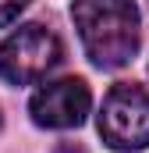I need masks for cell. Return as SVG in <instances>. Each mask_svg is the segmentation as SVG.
I'll return each mask as SVG.
<instances>
[{
    "instance_id": "cell-1",
    "label": "cell",
    "mask_w": 149,
    "mask_h": 153,
    "mask_svg": "<svg viewBox=\"0 0 149 153\" xmlns=\"http://www.w3.org/2000/svg\"><path fill=\"white\" fill-rule=\"evenodd\" d=\"M71 18L85 57L103 68H124L139 50V7L131 0H74Z\"/></svg>"
},
{
    "instance_id": "cell-2",
    "label": "cell",
    "mask_w": 149,
    "mask_h": 153,
    "mask_svg": "<svg viewBox=\"0 0 149 153\" xmlns=\"http://www.w3.org/2000/svg\"><path fill=\"white\" fill-rule=\"evenodd\" d=\"M60 57L64 46L57 32H50L39 22L18 25L0 46V78L11 85H36L60 64Z\"/></svg>"
},
{
    "instance_id": "cell-3",
    "label": "cell",
    "mask_w": 149,
    "mask_h": 153,
    "mask_svg": "<svg viewBox=\"0 0 149 153\" xmlns=\"http://www.w3.org/2000/svg\"><path fill=\"white\" fill-rule=\"evenodd\" d=\"M100 135L110 150L135 153L149 146V89L117 82L100 107Z\"/></svg>"
},
{
    "instance_id": "cell-4",
    "label": "cell",
    "mask_w": 149,
    "mask_h": 153,
    "mask_svg": "<svg viewBox=\"0 0 149 153\" xmlns=\"http://www.w3.org/2000/svg\"><path fill=\"white\" fill-rule=\"evenodd\" d=\"M92 107V93L82 78H57L39 85L29 100V114L39 128H78Z\"/></svg>"
},
{
    "instance_id": "cell-5",
    "label": "cell",
    "mask_w": 149,
    "mask_h": 153,
    "mask_svg": "<svg viewBox=\"0 0 149 153\" xmlns=\"http://www.w3.org/2000/svg\"><path fill=\"white\" fill-rule=\"evenodd\" d=\"M25 7H29V0H0V29L11 25V22H18V14Z\"/></svg>"
},
{
    "instance_id": "cell-6",
    "label": "cell",
    "mask_w": 149,
    "mask_h": 153,
    "mask_svg": "<svg viewBox=\"0 0 149 153\" xmlns=\"http://www.w3.org/2000/svg\"><path fill=\"white\" fill-rule=\"evenodd\" d=\"M0 128H4V114H0Z\"/></svg>"
}]
</instances>
